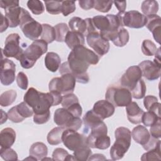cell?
<instances>
[{"instance_id":"cell-1","label":"cell","mask_w":161,"mask_h":161,"mask_svg":"<svg viewBox=\"0 0 161 161\" xmlns=\"http://www.w3.org/2000/svg\"><path fill=\"white\" fill-rule=\"evenodd\" d=\"M99 60V57L94 52L84 45H80L72 50L69 54L67 62L60 65L59 72L61 75L71 74L77 82L87 84L89 81L87 69L90 65L97 64Z\"/></svg>"},{"instance_id":"cell-2","label":"cell","mask_w":161,"mask_h":161,"mask_svg":"<svg viewBox=\"0 0 161 161\" xmlns=\"http://www.w3.org/2000/svg\"><path fill=\"white\" fill-rule=\"evenodd\" d=\"M115 142L111 147L110 157L112 160L122 158L128 150L131 141V131L126 127H118L114 131Z\"/></svg>"},{"instance_id":"cell-3","label":"cell","mask_w":161,"mask_h":161,"mask_svg":"<svg viewBox=\"0 0 161 161\" xmlns=\"http://www.w3.org/2000/svg\"><path fill=\"white\" fill-rule=\"evenodd\" d=\"M48 50V43L43 40H36L27 47L19 61L21 67L28 69L34 66L36 60L45 53Z\"/></svg>"},{"instance_id":"cell-4","label":"cell","mask_w":161,"mask_h":161,"mask_svg":"<svg viewBox=\"0 0 161 161\" xmlns=\"http://www.w3.org/2000/svg\"><path fill=\"white\" fill-rule=\"evenodd\" d=\"M108 128L103 121L96 128L92 129L87 137L88 146L92 148L106 150L110 146L111 140L107 135Z\"/></svg>"},{"instance_id":"cell-5","label":"cell","mask_w":161,"mask_h":161,"mask_svg":"<svg viewBox=\"0 0 161 161\" xmlns=\"http://www.w3.org/2000/svg\"><path fill=\"white\" fill-rule=\"evenodd\" d=\"M20 28L24 35L31 40H36L42 35V25L35 21L30 15L29 12L22 8L19 19Z\"/></svg>"},{"instance_id":"cell-6","label":"cell","mask_w":161,"mask_h":161,"mask_svg":"<svg viewBox=\"0 0 161 161\" xmlns=\"http://www.w3.org/2000/svg\"><path fill=\"white\" fill-rule=\"evenodd\" d=\"M106 100L110 102L114 107H125L132 101L131 92L123 87L110 86L105 94Z\"/></svg>"},{"instance_id":"cell-7","label":"cell","mask_w":161,"mask_h":161,"mask_svg":"<svg viewBox=\"0 0 161 161\" xmlns=\"http://www.w3.org/2000/svg\"><path fill=\"white\" fill-rule=\"evenodd\" d=\"M53 120L58 126L64 127L65 130L75 131H77L82 124V120L79 117L74 116L64 108H58L55 110Z\"/></svg>"},{"instance_id":"cell-8","label":"cell","mask_w":161,"mask_h":161,"mask_svg":"<svg viewBox=\"0 0 161 161\" xmlns=\"http://www.w3.org/2000/svg\"><path fill=\"white\" fill-rule=\"evenodd\" d=\"M62 139L64 145L71 151L88 146L86 135L73 130H65L62 133Z\"/></svg>"},{"instance_id":"cell-9","label":"cell","mask_w":161,"mask_h":161,"mask_svg":"<svg viewBox=\"0 0 161 161\" xmlns=\"http://www.w3.org/2000/svg\"><path fill=\"white\" fill-rule=\"evenodd\" d=\"M76 80L73 75L69 73L64 74L61 77H55L51 83L52 89L61 94L72 93L75 86Z\"/></svg>"},{"instance_id":"cell-10","label":"cell","mask_w":161,"mask_h":161,"mask_svg":"<svg viewBox=\"0 0 161 161\" xmlns=\"http://www.w3.org/2000/svg\"><path fill=\"white\" fill-rule=\"evenodd\" d=\"M20 36L18 33H11L6 38L3 55L6 57H13L19 60L24 50L19 45Z\"/></svg>"},{"instance_id":"cell-11","label":"cell","mask_w":161,"mask_h":161,"mask_svg":"<svg viewBox=\"0 0 161 161\" xmlns=\"http://www.w3.org/2000/svg\"><path fill=\"white\" fill-rule=\"evenodd\" d=\"M86 41L88 45L99 57L106 54L109 50L110 45L109 41L104 38L99 31L93 32L87 35L86 36Z\"/></svg>"},{"instance_id":"cell-12","label":"cell","mask_w":161,"mask_h":161,"mask_svg":"<svg viewBox=\"0 0 161 161\" xmlns=\"http://www.w3.org/2000/svg\"><path fill=\"white\" fill-rule=\"evenodd\" d=\"M142 74L140 67L133 65L127 69L120 79L121 86L131 91L136 86L139 80L142 79Z\"/></svg>"},{"instance_id":"cell-13","label":"cell","mask_w":161,"mask_h":161,"mask_svg":"<svg viewBox=\"0 0 161 161\" xmlns=\"http://www.w3.org/2000/svg\"><path fill=\"white\" fill-rule=\"evenodd\" d=\"M122 19L123 25L131 28H143L147 21V17L136 10L125 12Z\"/></svg>"},{"instance_id":"cell-14","label":"cell","mask_w":161,"mask_h":161,"mask_svg":"<svg viewBox=\"0 0 161 161\" xmlns=\"http://www.w3.org/2000/svg\"><path fill=\"white\" fill-rule=\"evenodd\" d=\"M16 65L8 58H2L1 62V82L4 86H9L15 80Z\"/></svg>"},{"instance_id":"cell-15","label":"cell","mask_w":161,"mask_h":161,"mask_svg":"<svg viewBox=\"0 0 161 161\" xmlns=\"http://www.w3.org/2000/svg\"><path fill=\"white\" fill-rule=\"evenodd\" d=\"M138 66L142 71V76L148 80H157L160 76V65L155 63L153 61L146 60L140 63Z\"/></svg>"},{"instance_id":"cell-16","label":"cell","mask_w":161,"mask_h":161,"mask_svg":"<svg viewBox=\"0 0 161 161\" xmlns=\"http://www.w3.org/2000/svg\"><path fill=\"white\" fill-rule=\"evenodd\" d=\"M92 110L102 119H104L114 113L115 108L107 100H99L94 103Z\"/></svg>"},{"instance_id":"cell-17","label":"cell","mask_w":161,"mask_h":161,"mask_svg":"<svg viewBox=\"0 0 161 161\" xmlns=\"http://www.w3.org/2000/svg\"><path fill=\"white\" fill-rule=\"evenodd\" d=\"M147 23L145 25L147 29L152 33L155 40L160 44L161 34V18L157 14L147 16Z\"/></svg>"},{"instance_id":"cell-18","label":"cell","mask_w":161,"mask_h":161,"mask_svg":"<svg viewBox=\"0 0 161 161\" xmlns=\"http://www.w3.org/2000/svg\"><path fill=\"white\" fill-rule=\"evenodd\" d=\"M82 122L84 123L83 133L86 135L89 133L90 131L99 125L103 122L99 116H97L92 110L88 111L82 118Z\"/></svg>"},{"instance_id":"cell-19","label":"cell","mask_w":161,"mask_h":161,"mask_svg":"<svg viewBox=\"0 0 161 161\" xmlns=\"http://www.w3.org/2000/svg\"><path fill=\"white\" fill-rule=\"evenodd\" d=\"M126 111L128 121L132 124H139L142 122V119L144 111L141 109L136 102L131 101L126 106Z\"/></svg>"},{"instance_id":"cell-20","label":"cell","mask_w":161,"mask_h":161,"mask_svg":"<svg viewBox=\"0 0 161 161\" xmlns=\"http://www.w3.org/2000/svg\"><path fill=\"white\" fill-rule=\"evenodd\" d=\"M22 8L19 4L9 6L4 9L5 16L9 21L10 28H15L19 25Z\"/></svg>"},{"instance_id":"cell-21","label":"cell","mask_w":161,"mask_h":161,"mask_svg":"<svg viewBox=\"0 0 161 161\" xmlns=\"http://www.w3.org/2000/svg\"><path fill=\"white\" fill-rule=\"evenodd\" d=\"M131 135L135 142L142 147L148 142L152 136L146 127L142 125L135 126L132 130Z\"/></svg>"},{"instance_id":"cell-22","label":"cell","mask_w":161,"mask_h":161,"mask_svg":"<svg viewBox=\"0 0 161 161\" xmlns=\"http://www.w3.org/2000/svg\"><path fill=\"white\" fill-rule=\"evenodd\" d=\"M16 140V132L11 128H5L0 133V145L2 148H10Z\"/></svg>"},{"instance_id":"cell-23","label":"cell","mask_w":161,"mask_h":161,"mask_svg":"<svg viewBox=\"0 0 161 161\" xmlns=\"http://www.w3.org/2000/svg\"><path fill=\"white\" fill-rule=\"evenodd\" d=\"M64 42L69 48L73 50L78 46L84 45L85 38L84 35L79 32L69 31L65 38Z\"/></svg>"},{"instance_id":"cell-24","label":"cell","mask_w":161,"mask_h":161,"mask_svg":"<svg viewBox=\"0 0 161 161\" xmlns=\"http://www.w3.org/2000/svg\"><path fill=\"white\" fill-rule=\"evenodd\" d=\"M61 59L59 55L55 52H48L45 57V65L50 72H56L60 66Z\"/></svg>"},{"instance_id":"cell-25","label":"cell","mask_w":161,"mask_h":161,"mask_svg":"<svg viewBox=\"0 0 161 161\" xmlns=\"http://www.w3.org/2000/svg\"><path fill=\"white\" fill-rule=\"evenodd\" d=\"M30 155L33 156L37 160H41L47 156L48 148L42 142H35L31 145L30 148Z\"/></svg>"},{"instance_id":"cell-26","label":"cell","mask_w":161,"mask_h":161,"mask_svg":"<svg viewBox=\"0 0 161 161\" xmlns=\"http://www.w3.org/2000/svg\"><path fill=\"white\" fill-rule=\"evenodd\" d=\"M23 99L24 101L33 109L39 103L40 99V92L38 91L34 87H30L25 94Z\"/></svg>"},{"instance_id":"cell-27","label":"cell","mask_w":161,"mask_h":161,"mask_svg":"<svg viewBox=\"0 0 161 161\" xmlns=\"http://www.w3.org/2000/svg\"><path fill=\"white\" fill-rule=\"evenodd\" d=\"M69 26L72 31L79 32L86 36L87 24L85 19L77 16L72 17L69 21Z\"/></svg>"},{"instance_id":"cell-28","label":"cell","mask_w":161,"mask_h":161,"mask_svg":"<svg viewBox=\"0 0 161 161\" xmlns=\"http://www.w3.org/2000/svg\"><path fill=\"white\" fill-rule=\"evenodd\" d=\"M65 129L62 126L53 128L47 135V142L51 145H57L62 142V133Z\"/></svg>"},{"instance_id":"cell-29","label":"cell","mask_w":161,"mask_h":161,"mask_svg":"<svg viewBox=\"0 0 161 161\" xmlns=\"http://www.w3.org/2000/svg\"><path fill=\"white\" fill-rule=\"evenodd\" d=\"M141 9L145 16L157 14L158 11V2L153 0L144 1L142 4Z\"/></svg>"},{"instance_id":"cell-30","label":"cell","mask_w":161,"mask_h":161,"mask_svg":"<svg viewBox=\"0 0 161 161\" xmlns=\"http://www.w3.org/2000/svg\"><path fill=\"white\" fill-rule=\"evenodd\" d=\"M92 23L99 32H104L108 30L109 27V21L106 16L97 15L92 18Z\"/></svg>"},{"instance_id":"cell-31","label":"cell","mask_w":161,"mask_h":161,"mask_svg":"<svg viewBox=\"0 0 161 161\" xmlns=\"http://www.w3.org/2000/svg\"><path fill=\"white\" fill-rule=\"evenodd\" d=\"M42 33L41 35V39L46 42L47 43L53 42L56 39V33L54 27L50 26L48 24L42 25Z\"/></svg>"},{"instance_id":"cell-32","label":"cell","mask_w":161,"mask_h":161,"mask_svg":"<svg viewBox=\"0 0 161 161\" xmlns=\"http://www.w3.org/2000/svg\"><path fill=\"white\" fill-rule=\"evenodd\" d=\"M130 38V35L128 30L124 28H121L117 34L116 38L112 42L114 45L119 47L125 46Z\"/></svg>"},{"instance_id":"cell-33","label":"cell","mask_w":161,"mask_h":161,"mask_svg":"<svg viewBox=\"0 0 161 161\" xmlns=\"http://www.w3.org/2000/svg\"><path fill=\"white\" fill-rule=\"evenodd\" d=\"M17 93L14 90H9L4 92L0 96V104L3 107L11 105L16 100Z\"/></svg>"},{"instance_id":"cell-34","label":"cell","mask_w":161,"mask_h":161,"mask_svg":"<svg viewBox=\"0 0 161 161\" xmlns=\"http://www.w3.org/2000/svg\"><path fill=\"white\" fill-rule=\"evenodd\" d=\"M146 85L143 80L142 79L138 80L136 86L133 87V89L130 91L132 97L140 99L145 97V92H146Z\"/></svg>"},{"instance_id":"cell-35","label":"cell","mask_w":161,"mask_h":161,"mask_svg":"<svg viewBox=\"0 0 161 161\" xmlns=\"http://www.w3.org/2000/svg\"><path fill=\"white\" fill-rule=\"evenodd\" d=\"M53 160H75L74 156L69 154V153L62 148H57L52 153Z\"/></svg>"},{"instance_id":"cell-36","label":"cell","mask_w":161,"mask_h":161,"mask_svg":"<svg viewBox=\"0 0 161 161\" xmlns=\"http://www.w3.org/2000/svg\"><path fill=\"white\" fill-rule=\"evenodd\" d=\"M73 155L75 160L86 161L92 155V151L89 146H85L74 151Z\"/></svg>"},{"instance_id":"cell-37","label":"cell","mask_w":161,"mask_h":161,"mask_svg":"<svg viewBox=\"0 0 161 161\" xmlns=\"http://www.w3.org/2000/svg\"><path fill=\"white\" fill-rule=\"evenodd\" d=\"M55 33H56V39L55 40L58 42H64L65 38L69 31V28L68 26L64 23H60L54 26Z\"/></svg>"},{"instance_id":"cell-38","label":"cell","mask_w":161,"mask_h":161,"mask_svg":"<svg viewBox=\"0 0 161 161\" xmlns=\"http://www.w3.org/2000/svg\"><path fill=\"white\" fill-rule=\"evenodd\" d=\"M158 48L155 44L150 40H144L142 45V51L143 53L147 56L155 55Z\"/></svg>"},{"instance_id":"cell-39","label":"cell","mask_w":161,"mask_h":161,"mask_svg":"<svg viewBox=\"0 0 161 161\" xmlns=\"http://www.w3.org/2000/svg\"><path fill=\"white\" fill-rule=\"evenodd\" d=\"M160 145L153 150H148L147 152L143 153L141 157V160L150 161V160H160Z\"/></svg>"},{"instance_id":"cell-40","label":"cell","mask_w":161,"mask_h":161,"mask_svg":"<svg viewBox=\"0 0 161 161\" xmlns=\"http://www.w3.org/2000/svg\"><path fill=\"white\" fill-rule=\"evenodd\" d=\"M159 119H161L160 116H157L155 113L152 111H148L147 112H144L142 122L146 126H151L155 124Z\"/></svg>"},{"instance_id":"cell-41","label":"cell","mask_w":161,"mask_h":161,"mask_svg":"<svg viewBox=\"0 0 161 161\" xmlns=\"http://www.w3.org/2000/svg\"><path fill=\"white\" fill-rule=\"evenodd\" d=\"M27 6L32 13L35 15L41 14L45 11L44 5L40 1L30 0L27 2Z\"/></svg>"},{"instance_id":"cell-42","label":"cell","mask_w":161,"mask_h":161,"mask_svg":"<svg viewBox=\"0 0 161 161\" xmlns=\"http://www.w3.org/2000/svg\"><path fill=\"white\" fill-rule=\"evenodd\" d=\"M47 11L51 14H58L61 13L62 1H45Z\"/></svg>"},{"instance_id":"cell-43","label":"cell","mask_w":161,"mask_h":161,"mask_svg":"<svg viewBox=\"0 0 161 161\" xmlns=\"http://www.w3.org/2000/svg\"><path fill=\"white\" fill-rule=\"evenodd\" d=\"M16 106L20 115L25 119L32 116L34 113L33 109L25 101L20 103Z\"/></svg>"},{"instance_id":"cell-44","label":"cell","mask_w":161,"mask_h":161,"mask_svg":"<svg viewBox=\"0 0 161 161\" xmlns=\"http://www.w3.org/2000/svg\"><path fill=\"white\" fill-rule=\"evenodd\" d=\"M113 1H102L96 0L94 1V8L102 13L108 12L112 8Z\"/></svg>"},{"instance_id":"cell-45","label":"cell","mask_w":161,"mask_h":161,"mask_svg":"<svg viewBox=\"0 0 161 161\" xmlns=\"http://www.w3.org/2000/svg\"><path fill=\"white\" fill-rule=\"evenodd\" d=\"M77 103H79V99L73 93H69L62 96L61 104L63 108H64L65 109H67L68 108Z\"/></svg>"},{"instance_id":"cell-46","label":"cell","mask_w":161,"mask_h":161,"mask_svg":"<svg viewBox=\"0 0 161 161\" xmlns=\"http://www.w3.org/2000/svg\"><path fill=\"white\" fill-rule=\"evenodd\" d=\"M0 155L3 159L6 161L18 160V154L12 148H2L0 149Z\"/></svg>"},{"instance_id":"cell-47","label":"cell","mask_w":161,"mask_h":161,"mask_svg":"<svg viewBox=\"0 0 161 161\" xmlns=\"http://www.w3.org/2000/svg\"><path fill=\"white\" fill-rule=\"evenodd\" d=\"M75 3L73 1H62L61 13L64 16L74 13L75 10Z\"/></svg>"},{"instance_id":"cell-48","label":"cell","mask_w":161,"mask_h":161,"mask_svg":"<svg viewBox=\"0 0 161 161\" xmlns=\"http://www.w3.org/2000/svg\"><path fill=\"white\" fill-rule=\"evenodd\" d=\"M7 114L9 120L13 123H20L25 119L18 111L16 106L9 109Z\"/></svg>"},{"instance_id":"cell-49","label":"cell","mask_w":161,"mask_h":161,"mask_svg":"<svg viewBox=\"0 0 161 161\" xmlns=\"http://www.w3.org/2000/svg\"><path fill=\"white\" fill-rule=\"evenodd\" d=\"M16 83L18 86L23 89L26 90L28 86V79L26 75L23 72H19L16 76Z\"/></svg>"},{"instance_id":"cell-50","label":"cell","mask_w":161,"mask_h":161,"mask_svg":"<svg viewBox=\"0 0 161 161\" xmlns=\"http://www.w3.org/2000/svg\"><path fill=\"white\" fill-rule=\"evenodd\" d=\"M50 118V111L43 114H34L33 121L38 125H42L47 123Z\"/></svg>"},{"instance_id":"cell-51","label":"cell","mask_w":161,"mask_h":161,"mask_svg":"<svg viewBox=\"0 0 161 161\" xmlns=\"http://www.w3.org/2000/svg\"><path fill=\"white\" fill-rule=\"evenodd\" d=\"M150 134L155 138L159 139L161 137V119H159L155 124L151 126Z\"/></svg>"},{"instance_id":"cell-52","label":"cell","mask_w":161,"mask_h":161,"mask_svg":"<svg viewBox=\"0 0 161 161\" xmlns=\"http://www.w3.org/2000/svg\"><path fill=\"white\" fill-rule=\"evenodd\" d=\"M66 109L68 110L75 117L80 118V116L82 115V109L79 103H77L73 104L72 106H70Z\"/></svg>"},{"instance_id":"cell-53","label":"cell","mask_w":161,"mask_h":161,"mask_svg":"<svg viewBox=\"0 0 161 161\" xmlns=\"http://www.w3.org/2000/svg\"><path fill=\"white\" fill-rule=\"evenodd\" d=\"M158 102L157 98L152 95H148L145 97L143 99V104L145 109L148 111L150 108L156 103Z\"/></svg>"},{"instance_id":"cell-54","label":"cell","mask_w":161,"mask_h":161,"mask_svg":"<svg viewBox=\"0 0 161 161\" xmlns=\"http://www.w3.org/2000/svg\"><path fill=\"white\" fill-rule=\"evenodd\" d=\"M79 6L84 9V10H89L94 8V0H84V1H78Z\"/></svg>"},{"instance_id":"cell-55","label":"cell","mask_w":161,"mask_h":161,"mask_svg":"<svg viewBox=\"0 0 161 161\" xmlns=\"http://www.w3.org/2000/svg\"><path fill=\"white\" fill-rule=\"evenodd\" d=\"M86 21V24H87V31H86V36L87 35H89V33H93V32H96L98 31L96 28L94 27L92 21V18H87L86 19H85Z\"/></svg>"},{"instance_id":"cell-56","label":"cell","mask_w":161,"mask_h":161,"mask_svg":"<svg viewBox=\"0 0 161 161\" xmlns=\"http://www.w3.org/2000/svg\"><path fill=\"white\" fill-rule=\"evenodd\" d=\"M115 6L118 10L119 13H124L126 8V1H113Z\"/></svg>"},{"instance_id":"cell-57","label":"cell","mask_w":161,"mask_h":161,"mask_svg":"<svg viewBox=\"0 0 161 161\" xmlns=\"http://www.w3.org/2000/svg\"><path fill=\"white\" fill-rule=\"evenodd\" d=\"M16 4H19V1H4L1 0L0 1V7L3 9H6L9 6L16 5Z\"/></svg>"},{"instance_id":"cell-58","label":"cell","mask_w":161,"mask_h":161,"mask_svg":"<svg viewBox=\"0 0 161 161\" xmlns=\"http://www.w3.org/2000/svg\"><path fill=\"white\" fill-rule=\"evenodd\" d=\"M1 25L0 31L1 33H3V31H6V30L8 28V26H9V21L8 19L1 13Z\"/></svg>"},{"instance_id":"cell-59","label":"cell","mask_w":161,"mask_h":161,"mask_svg":"<svg viewBox=\"0 0 161 161\" xmlns=\"http://www.w3.org/2000/svg\"><path fill=\"white\" fill-rule=\"evenodd\" d=\"M106 158L104 157V155L103 154H99V153H96L94 155H91L89 158V160H106Z\"/></svg>"},{"instance_id":"cell-60","label":"cell","mask_w":161,"mask_h":161,"mask_svg":"<svg viewBox=\"0 0 161 161\" xmlns=\"http://www.w3.org/2000/svg\"><path fill=\"white\" fill-rule=\"evenodd\" d=\"M1 124L4 123V122L6 121L7 118H8V114H6V113H4L3 111V109H1Z\"/></svg>"}]
</instances>
